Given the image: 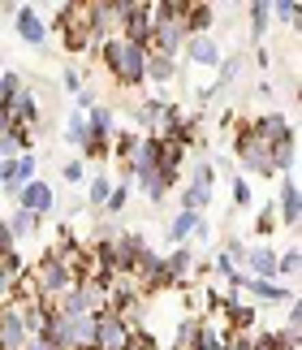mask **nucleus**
I'll use <instances>...</instances> for the list:
<instances>
[{
    "label": "nucleus",
    "mask_w": 302,
    "mask_h": 350,
    "mask_svg": "<svg viewBox=\"0 0 302 350\" xmlns=\"http://www.w3.org/2000/svg\"><path fill=\"white\" fill-rule=\"evenodd\" d=\"M100 61L113 74L117 87H143L147 83V48H139V44H126V39L108 35V39H100Z\"/></svg>",
    "instance_id": "nucleus-1"
},
{
    "label": "nucleus",
    "mask_w": 302,
    "mask_h": 350,
    "mask_svg": "<svg viewBox=\"0 0 302 350\" xmlns=\"http://www.w3.org/2000/svg\"><path fill=\"white\" fill-rule=\"evenodd\" d=\"M57 31L65 35L70 52H87L95 48V22H91V0H70L57 9Z\"/></svg>",
    "instance_id": "nucleus-2"
},
{
    "label": "nucleus",
    "mask_w": 302,
    "mask_h": 350,
    "mask_svg": "<svg viewBox=\"0 0 302 350\" xmlns=\"http://www.w3.org/2000/svg\"><path fill=\"white\" fill-rule=\"evenodd\" d=\"M26 273H31V286H35V294H39L44 303H57L61 294H70V290L78 286V277L70 273V264L57 260L52 251H48L35 268H26Z\"/></svg>",
    "instance_id": "nucleus-3"
},
{
    "label": "nucleus",
    "mask_w": 302,
    "mask_h": 350,
    "mask_svg": "<svg viewBox=\"0 0 302 350\" xmlns=\"http://www.w3.org/2000/svg\"><path fill=\"white\" fill-rule=\"evenodd\" d=\"M233 152H238V160H242L246 173H259V178H272V173H277V169H272V147L259 139L251 126L238 130V143H233Z\"/></svg>",
    "instance_id": "nucleus-4"
},
{
    "label": "nucleus",
    "mask_w": 302,
    "mask_h": 350,
    "mask_svg": "<svg viewBox=\"0 0 302 350\" xmlns=\"http://www.w3.org/2000/svg\"><path fill=\"white\" fill-rule=\"evenodd\" d=\"M186 26H182V18H169V22H156L151 26V39H147V52L151 57H169V61H177V52L186 48Z\"/></svg>",
    "instance_id": "nucleus-5"
},
{
    "label": "nucleus",
    "mask_w": 302,
    "mask_h": 350,
    "mask_svg": "<svg viewBox=\"0 0 302 350\" xmlns=\"http://www.w3.org/2000/svg\"><path fill=\"white\" fill-rule=\"evenodd\" d=\"M5 121H9V130H35L39 126V100H35L31 87L13 91L5 100Z\"/></svg>",
    "instance_id": "nucleus-6"
},
{
    "label": "nucleus",
    "mask_w": 302,
    "mask_h": 350,
    "mask_svg": "<svg viewBox=\"0 0 302 350\" xmlns=\"http://www.w3.org/2000/svg\"><path fill=\"white\" fill-rule=\"evenodd\" d=\"M151 26H156V18H151V5H134L130 0V9H126V18H121L117 26V39H126V44H139L147 48V39H151Z\"/></svg>",
    "instance_id": "nucleus-7"
},
{
    "label": "nucleus",
    "mask_w": 302,
    "mask_h": 350,
    "mask_svg": "<svg viewBox=\"0 0 302 350\" xmlns=\"http://www.w3.org/2000/svg\"><path fill=\"white\" fill-rule=\"evenodd\" d=\"M26 182H35V156H13V160H0V191L18 199V191Z\"/></svg>",
    "instance_id": "nucleus-8"
},
{
    "label": "nucleus",
    "mask_w": 302,
    "mask_h": 350,
    "mask_svg": "<svg viewBox=\"0 0 302 350\" xmlns=\"http://www.w3.org/2000/svg\"><path fill=\"white\" fill-rule=\"evenodd\" d=\"M134 338V325H126L121 316L104 312L100 316V333H95V350H126Z\"/></svg>",
    "instance_id": "nucleus-9"
},
{
    "label": "nucleus",
    "mask_w": 302,
    "mask_h": 350,
    "mask_svg": "<svg viewBox=\"0 0 302 350\" xmlns=\"http://www.w3.org/2000/svg\"><path fill=\"white\" fill-rule=\"evenodd\" d=\"M18 208H26L31 217H48L52 208H57V195H52V186L48 182H26L22 191H18Z\"/></svg>",
    "instance_id": "nucleus-10"
},
{
    "label": "nucleus",
    "mask_w": 302,
    "mask_h": 350,
    "mask_svg": "<svg viewBox=\"0 0 302 350\" xmlns=\"http://www.w3.org/2000/svg\"><path fill=\"white\" fill-rule=\"evenodd\" d=\"M251 130L272 147V152H277V147H285V143H294V130H290V121H285L281 113H264V117H255V121H251Z\"/></svg>",
    "instance_id": "nucleus-11"
},
{
    "label": "nucleus",
    "mask_w": 302,
    "mask_h": 350,
    "mask_svg": "<svg viewBox=\"0 0 302 350\" xmlns=\"http://www.w3.org/2000/svg\"><path fill=\"white\" fill-rule=\"evenodd\" d=\"M26 329H22V316L13 303H0V350H26Z\"/></svg>",
    "instance_id": "nucleus-12"
},
{
    "label": "nucleus",
    "mask_w": 302,
    "mask_h": 350,
    "mask_svg": "<svg viewBox=\"0 0 302 350\" xmlns=\"http://www.w3.org/2000/svg\"><path fill=\"white\" fill-rule=\"evenodd\" d=\"M13 22H18V35H22L31 48H44V44H48V26L39 22V13H35L31 5H18V9H13Z\"/></svg>",
    "instance_id": "nucleus-13"
},
{
    "label": "nucleus",
    "mask_w": 302,
    "mask_h": 350,
    "mask_svg": "<svg viewBox=\"0 0 302 350\" xmlns=\"http://www.w3.org/2000/svg\"><path fill=\"white\" fill-rule=\"evenodd\" d=\"M82 121H87V134H91L95 143H108L117 134V117H113V109H104V104H91Z\"/></svg>",
    "instance_id": "nucleus-14"
},
{
    "label": "nucleus",
    "mask_w": 302,
    "mask_h": 350,
    "mask_svg": "<svg viewBox=\"0 0 302 350\" xmlns=\"http://www.w3.org/2000/svg\"><path fill=\"white\" fill-rule=\"evenodd\" d=\"M277 221H285L290 230L302 221V191H298V182H294V178H285V182H281V208H277Z\"/></svg>",
    "instance_id": "nucleus-15"
},
{
    "label": "nucleus",
    "mask_w": 302,
    "mask_h": 350,
    "mask_svg": "<svg viewBox=\"0 0 302 350\" xmlns=\"http://www.w3.org/2000/svg\"><path fill=\"white\" fill-rule=\"evenodd\" d=\"M182 52H186V57L195 61V65H221V61H225V57H221V48H216V39H212V35H190Z\"/></svg>",
    "instance_id": "nucleus-16"
},
{
    "label": "nucleus",
    "mask_w": 302,
    "mask_h": 350,
    "mask_svg": "<svg viewBox=\"0 0 302 350\" xmlns=\"http://www.w3.org/2000/svg\"><path fill=\"white\" fill-rule=\"evenodd\" d=\"M190 268H195V251L190 247H177L173 255H164V277H169V286H182L190 277Z\"/></svg>",
    "instance_id": "nucleus-17"
},
{
    "label": "nucleus",
    "mask_w": 302,
    "mask_h": 350,
    "mask_svg": "<svg viewBox=\"0 0 302 350\" xmlns=\"http://www.w3.org/2000/svg\"><path fill=\"white\" fill-rule=\"evenodd\" d=\"M212 18H216V9H212V5H195V0H186V13H182L186 35H208Z\"/></svg>",
    "instance_id": "nucleus-18"
},
{
    "label": "nucleus",
    "mask_w": 302,
    "mask_h": 350,
    "mask_svg": "<svg viewBox=\"0 0 302 350\" xmlns=\"http://www.w3.org/2000/svg\"><path fill=\"white\" fill-rule=\"evenodd\" d=\"M246 290H251L259 303H290L294 299L285 286H277V281H268V277H251V281H246Z\"/></svg>",
    "instance_id": "nucleus-19"
},
{
    "label": "nucleus",
    "mask_w": 302,
    "mask_h": 350,
    "mask_svg": "<svg viewBox=\"0 0 302 350\" xmlns=\"http://www.w3.org/2000/svg\"><path fill=\"white\" fill-rule=\"evenodd\" d=\"M199 225H203L199 212H177V217L169 221V242H173V247H186V238L195 234Z\"/></svg>",
    "instance_id": "nucleus-20"
},
{
    "label": "nucleus",
    "mask_w": 302,
    "mask_h": 350,
    "mask_svg": "<svg viewBox=\"0 0 302 350\" xmlns=\"http://www.w3.org/2000/svg\"><path fill=\"white\" fill-rule=\"evenodd\" d=\"M246 264H251V277H277V251L272 247H255V251H246Z\"/></svg>",
    "instance_id": "nucleus-21"
},
{
    "label": "nucleus",
    "mask_w": 302,
    "mask_h": 350,
    "mask_svg": "<svg viewBox=\"0 0 302 350\" xmlns=\"http://www.w3.org/2000/svg\"><path fill=\"white\" fill-rule=\"evenodd\" d=\"M5 230H9V238H13V247H18L22 238H31V234L39 230V217H31L26 208H18V212H13V217L5 221Z\"/></svg>",
    "instance_id": "nucleus-22"
},
{
    "label": "nucleus",
    "mask_w": 302,
    "mask_h": 350,
    "mask_svg": "<svg viewBox=\"0 0 302 350\" xmlns=\"http://www.w3.org/2000/svg\"><path fill=\"white\" fill-rule=\"evenodd\" d=\"M143 191H147V199L151 204H164V199H169V186H173V178H164L160 169H151V173H143Z\"/></svg>",
    "instance_id": "nucleus-23"
},
{
    "label": "nucleus",
    "mask_w": 302,
    "mask_h": 350,
    "mask_svg": "<svg viewBox=\"0 0 302 350\" xmlns=\"http://www.w3.org/2000/svg\"><path fill=\"white\" fill-rule=\"evenodd\" d=\"M173 78H177V61L151 57V52H147V83H173Z\"/></svg>",
    "instance_id": "nucleus-24"
},
{
    "label": "nucleus",
    "mask_w": 302,
    "mask_h": 350,
    "mask_svg": "<svg viewBox=\"0 0 302 350\" xmlns=\"http://www.w3.org/2000/svg\"><path fill=\"white\" fill-rule=\"evenodd\" d=\"M225 320L238 333H251L255 329V307H246V303H225Z\"/></svg>",
    "instance_id": "nucleus-25"
},
{
    "label": "nucleus",
    "mask_w": 302,
    "mask_h": 350,
    "mask_svg": "<svg viewBox=\"0 0 302 350\" xmlns=\"http://www.w3.org/2000/svg\"><path fill=\"white\" fill-rule=\"evenodd\" d=\"M65 139H70L78 152H87V143H91V134H87V121H82V113H74L70 121H65Z\"/></svg>",
    "instance_id": "nucleus-26"
},
{
    "label": "nucleus",
    "mask_w": 302,
    "mask_h": 350,
    "mask_svg": "<svg viewBox=\"0 0 302 350\" xmlns=\"http://www.w3.org/2000/svg\"><path fill=\"white\" fill-rule=\"evenodd\" d=\"M208 199H212L208 186H195V182H190L186 191H182V212H199V208H208Z\"/></svg>",
    "instance_id": "nucleus-27"
},
{
    "label": "nucleus",
    "mask_w": 302,
    "mask_h": 350,
    "mask_svg": "<svg viewBox=\"0 0 302 350\" xmlns=\"http://www.w3.org/2000/svg\"><path fill=\"white\" fill-rule=\"evenodd\" d=\"M199 333H203V320H182V329H177V346H173V350H195V346H199Z\"/></svg>",
    "instance_id": "nucleus-28"
},
{
    "label": "nucleus",
    "mask_w": 302,
    "mask_h": 350,
    "mask_svg": "<svg viewBox=\"0 0 302 350\" xmlns=\"http://www.w3.org/2000/svg\"><path fill=\"white\" fill-rule=\"evenodd\" d=\"M108 147H113V156L121 160V165H126V160L134 156V147H139V139H134V134H126V130H117L113 139H108Z\"/></svg>",
    "instance_id": "nucleus-29"
},
{
    "label": "nucleus",
    "mask_w": 302,
    "mask_h": 350,
    "mask_svg": "<svg viewBox=\"0 0 302 350\" xmlns=\"http://www.w3.org/2000/svg\"><path fill=\"white\" fill-rule=\"evenodd\" d=\"M108 195H113V182H108L104 173H95V178H91V186H87V199H91L95 208H104V204H108Z\"/></svg>",
    "instance_id": "nucleus-30"
},
{
    "label": "nucleus",
    "mask_w": 302,
    "mask_h": 350,
    "mask_svg": "<svg viewBox=\"0 0 302 350\" xmlns=\"http://www.w3.org/2000/svg\"><path fill=\"white\" fill-rule=\"evenodd\" d=\"M268 18H272V5H251V35L255 39L268 31Z\"/></svg>",
    "instance_id": "nucleus-31"
},
{
    "label": "nucleus",
    "mask_w": 302,
    "mask_h": 350,
    "mask_svg": "<svg viewBox=\"0 0 302 350\" xmlns=\"http://www.w3.org/2000/svg\"><path fill=\"white\" fill-rule=\"evenodd\" d=\"M126 199H130V182H121V186H113V195H108V212H113V217H117V212H126Z\"/></svg>",
    "instance_id": "nucleus-32"
},
{
    "label": "nucleus",
    "mask_w": 302,
    "mask_h": 350,
    "mask_svg": "<svg viewBox=\"0 0 302 350\" xmlns=\"http://www.w3.org/2000/svg\"><path fill=\"white\" fill-rule=\"evenodd\" d=\"M26 83H22V74H13V70H5V74H0V104H5L9 96H13V91H22Z\"/></svg>",
    "instance_id": "nucleus-33"
},
{
    "label": "nucleus",
    "mask_w": 302,
    "mask_h": 350,
    "mask_svg": "<svg viewBox=\"0 0 302 350\" xmlns=\"http://www.w3.org/2000/svg\"><path fill=\"white\" fill-rule=\"evenodd\" d=\"M212 178H216V165L199 160V165H195V178H190V182H195V186H208V191H212Z\"/></svg>",
    "instance_id": "nucleus-34"
},
{
    "label": "nucleus",
    "mask_w": 302,
    "mask_h": 350,
    "mask_svg": "<svg viewBox=\"0 0 302 350\" xmlns=\"http://www.w3.org/2000/svg\"><path fill=\"white\" fill-rule=\"evenodd\" d=\"M233 204L251 208V182H246V178H233Z\"/></svg>",
    "instance_id": "nucleus-35"
},
{
    "label": "nucleus",
    "mask_w": 302,
    "mask_h": 350,
    "mask_svg": "<svg viewBox=\"0 0 302 350\" xmlns=\"http://www.w3.org/2000/svg\"><path fill=\"white\" fill-rule=\"evenodd\" d=\"M277 273H285V277H294V273H298V251L277 255Z\"/></svg>",
    "instance_id": "nucleus-36"
},
{
    "label": "nucleus",
    "mask_w": 302,
    "mask_h": 350,
    "mask_svg": "<svg viewBox=\"0 0 302 350\" xmlns=\"http://www.w3.org/2000/svg\"><path fill=\"white\" fill-rule=\"evenodd\" d=\"M255 225H259V234H272V230H277V208L268 204L264 212H259V221H255Z\"/></svg>",
    "instance_id": "nucleus-37"
},
{
    "label": "nucleus",
    "mask_w": 302,
    "mask_h": 350,
    "mask_svg": "<svg viewBox=\"0 0 302 350\" xmlns=\"http://www.w3.org/2000/svg\"><path fill=\"white\" fill-rule=\"evenodd\" d=\"M272 13H277L281 22H298V5H294V0H281V5L272 9Z\"/></svg>",
    "instance_id": "nucleus-38"
},
{
    "label": "nucleus",
    "mask_w": 302,
    "mask_h": 350,
    "mask_svg": "<svg viewBox=\"0 0 302 350\" xmlns=\"http://www.w3.org/2000/svg\"><path fill=\"white\" fill-rule=\"evenodd\" d=\"M233 78H238V61H221V83H216V87L225 91V87L233 83Z\"/></svg>",
    "instance_id": "nucleus-39"
},
{
    "label": "nucleus",
    "mask_w": 302,
    "mask_h": 350,
    "mask_svg": "<svg viewBox=\"0 0 302 350\" xmlns=\"http://www.w3.org/2000/svg\"><path fill=\"white\" fill-rule=\"evenodd\" d=\"M65 182H82V160H65Z\"/></svg>",
    "instance_id": "nucleus-40"
},
{
    "label": "nucleus",
    "mask_w": 302,
    "mask_h": 350,
    "mask_svg": "<svg viewBox=\"0 0 302 350\" xmlns=\"http://www.w3.org/2000/svg\"><path fill=\"white\" fill-rule=\"evenodd\" d=\"M216 268H221L225 277H233V273H238V264H233V255H229V251H221V255H216Z\"/></svg>",
    "instance_id": "nucleus-41"
},
{
    "label": "nucleus",
    "mask_w": 302,
    "mask_h": 350,
    "mask_svg": "<svg viewBox=\"0 0 302 350\" xmlns=\"http://www.w3.org/2000/svg\"><path fill=\"white\" fill-rule=\"evenodd\" d=\"M61 83H65V91H74V96H78V91H82V74H78V70H65Z\"/></svg>",
    "instance_id": "nucleus-42"
},
{
    "label": "nucleus",
    "mask_w": 302,
    "mask_h": 350,
    "mask_svg": "<svg viewBox=\"0 0 302 350\" xmlns=\"http://www.w3.org/2000/svg\"><path fill=\"white\" fill-rule=\"evenodd\" d=\"M9 251H18V247H13V238H9V230H5V221H0V255H9Z\"/></svg>",
    "instance_id": "nucleus-43"
}]
</instances>
